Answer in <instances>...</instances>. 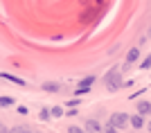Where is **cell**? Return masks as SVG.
<instances>
[{"instance_id":"cell-1","label":"cell","mask_w":151,"mask_h":133,"mask_svg":"<svg viewBox=\"0 0 151 133\" xmlns=\"http://www.w3.org/2000/svg\"><path fill=\"white\" fill-rule=\"evenodd\" d=\"M104 83H106V88L111 90V93L120 90L122 88V72H120V68H113V70H111V72L104 77Z\"/></svg>"},{"instance_id":"cell-2","label":"cell","mask_w":151,"mask_h":133,"mask_svg":"<svg viewBox=\"0 0 151 133\" xmlns=\"http://www.w3.org/2000/svg\"><path fill=\"white\" fill-rule=\"evenodd\" d=\"M108 124H111L115 131H120V129H124L126 124H129V115H126V113H113Z\"/></svg>"},{"instance_id":"cell-3","label":"cell","mask_w":151,"mask_h":133,"mask_svg":"<svg viewBox=\"0 0 151 133\" xmlns=\"http://www.w3.org/2000/svg\"><path fill=\"white\" fill-rule=\"evenodd\" d=\"M138 59H140V47H133V50L126 54V63H124V68H131V65L135 63Z\"/></svg>"},{"instance_id":"cell-4","label":"cell","mask_w":151,"mask_h":133,"mask_svg":"<svg viewBox=\"0 0 151 133\" xmlns=\"http://www.w3.org/2000/svg\"><path fill=\"white\" fill-rule=\"evenodd\" d=\"M129 124H131L133 129H142L145 127V115H133V117H129Z\"/></svg>"},{"instance_id":"cell-5","label":"cell","mask_w":151,"mask_h":133,"mask_svg":"<svg viewBox=\"0 0 151 133\" xmlns=\"http://www.w3.org/2000/svg\"><path fill=\"white\" fill-rule=\"evenodd\" d=\"M83 129H86V131H90V133H99V131H101V129H104V127H101V124H99V122H97V120H88V122H86V127H83Z\"/></svg>"},{"instance_id":"cell-6","label":"cell","mask_w":151,"mask_h":133,"mask_svg":"<svg viewBox=\"0 0 151 133\" xmlns=\"http://www.w3.org/2000/svg\"><path fill=\"white\" fill-rule=\"evenodd\" d=\"M135 111H138L140 115H151V104H149V101H138Z\"/></svg>"},{"instance_id":"cell-7","label":"cell","mask_w":151,"mask_h":133,"mask_svg":"<svg viewBox=\"0 0 151 133\" xmlns=\"http://www.w3.org/2000/svg\"><path fill=\"white\" fill-rule=\"evenodd\" d=\"M41 88L47 90V93H59V90H61V83H57V81H45Z\"/></svg>"},{"instance_id":"cell-8","label":"cell","mask_w":151,"mask_h":133,"mask_svg":"<svg viewBox=\"0 0 151 133\" xmlns=\"http://www.w3.org/2000/svg\"><path fill=\"white\" fill-rule=\"evenodd\" d=\"M5 81H12V83H16V86H25V81L23 79H18V77H14V75H0Z\"/></svg>"},{"instance_id":"cell-9","label":"cell","mask_w":151,"mask_h":133,"mask_svg":"<svg viewBox=\"0 0 151 133\" xmlns=\"http://www.w3.org/2000/svg\"><path fill=\"white\" fill-rule=\"evenodd\" d=\"M38 117H41V122H47L52 117V113H50V108H43L41 113H38Z\"/></svg>"},{"instance_id":"cell-10","label":"cell","mask_w":151,"mask_h":133,"mask_svg":"<svg viewBox=\"0 0 151 133\" xmlns=\"http://www.w3.org/2000/svg\"><path fill=\"white\" fill-rule=\"evenodd\" d=\"M0 106H2V108L14 106V97H0Z\"/></svg>"},{"instance_id":"cell-11","label":"cell","mask_w":151,"mask_h":133,"mask_svg":"<svg viewBox=\"0 0 151 133\" xmlns=\"http://www.w3.org/2000/svg\"><path fill=\"white\" fill-rule=\"evenodd\" d=\"M50 113H52V117H63V108L54 106V108H50Z\"/></svg>"},{"instance_id":"cell-12","label":"cell","mask_w":151,"mask_h":133,"mask_svg":"<svg viewBox=\"0 0 151 133\" xmlns=\"http://www.w3.org/2000/svg\"><path fill=\"white\" fill-rule=\"evenodd\" d=\"M140 68H142V70H149V68H151V57H147L145 61L140 63Z\"/></svg>"},{"instance_id":"cell-13","label":"cell","mask_w":151,"mask_h":133,"mask_svg":"<svg viewBox=\"0 0 151 133\" xmlns=\"http://www.w3.org/2000/svg\"><path fill=\"white\" fill-rule=\"evenodd\" d=\"M93 81H95V77H86V79H83V86H90Z\"/></svg>"},{"instance_id":"cell-14","label":"cell","mask_w":151,"mask_h":133,"mask_svg":"<svg viewBox=\"0 0 151 133\" xmlns=\"http://www.w3.org/2000/svg\"><path fill=\"white\" fill-rule=\"evenodd\" d=\"M0 131H7V129H5V124H2V122H0Z\"/></svg>"},{"instance_id":"cell-15","label":"cell","mask_w":151,"mask_h":133,"mask_svg":"<svg viewBox=\"0 0 151 133\" xmlns=\"http://www.w3.org/2000/svg\"><path fill=\"white\" fill-rule=\"evenodd\" d=\"M149 129H151V122H149Z\"/></svg>"},{"instance_id":"cell-16","label":"cell","mask_w":151,"mask_h":133,"mask_svg":"<svg viewBox=\"0 0 151 133\" xmlns=\"http://www.w3.org/2000/svg\"><path fill=\"white\" fill-rule=\"evenodd\" d=\"M149 32H151V29H149Z\"/></svg>"}]
</instances>
